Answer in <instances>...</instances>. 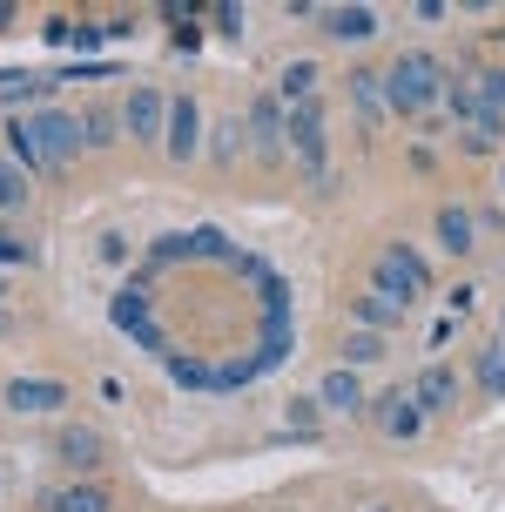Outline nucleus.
Here are the masks:
<instances>
[{
    "instance_id": "1",
    "label": "nucleus",
    "mask_w": 505,
    "mask_h": 512,
    "mask_svg": "<svg viewBox=\"0 0 505 512\" xmlns=\"http://www.w3.org/2000/svg\"><path fill=\"white\" fill-rule=\"evenodd\" d=\"M445 61L438 54H425V48H411V54H398L391 68H384V102H391V115H418L425 122L431 108L445 102Z\"/></svg>"
},
{
    "instance_id": "2",
    "label": "nucleus",
    "mask_w": 505,
    "mask_h": 512,
    "mask_svg": "<svg viewBox=\"0 0 505 512\" xmlns=\"http://www.w3.org/2000/svg\"><path fill=\"white\" fill-rule=\"evenodd\" d=\"M364 290H378L384 304L411 310V304L431 290V270H425V256L411 250V243H391V250L378 256V270H371V283H364Z\"/></svg>"
},
{
    "instance_id": "3",
    "label": "nucleus",
    "mask_w": 505,
    "mask_h": 512,
    "mask_svg": "<svg viewBox=\"0 0 505 512\" xmlns=\"http://www.w3.org/2000/svg\"><path fill=\"white\" fill-rule=\"evenodd\" d=\"M290 155H297L303 182H330V128H324V102H303L290 108Z\"/></svg>"
},
{
    "instance_id": "4",
    "label": "nucleus",
    "mask_w": 505,
    "mask_h": 512,
    "mask_svg": "<svg viewBox=\"0 0 505 512\" xmlns=\"http://www.w3.org/2000/svg\"><path fill=\"white\" fill-rule=\"evenodd\" d=\"M155 256L162 263H236V243H229V230H216V223H196V230H176L155 243Z\"/></svg>"
},
{
    "instance_id": "5",
    "label": "nucleus",
    "mask_w": 505,
    "mask_h": 512,
    "mask_svg": "<svg viewBox=\"0 0 505 512\" xmlns=\"http://www.w3.org/2000/svg\"><path fill=\"white\" fill-rule=\"evenodd\" d=\"M243 135H250V149L277 169L283 155H290V108H283L277 95H256L250 115H243Z\"/></svg>"
},
{
    "instance_id": "6",
    "label": "nucleus",
    "mask_w": 505,
    "mask_h": 512,
    "mask_svg": "<svg viewBox=\"0 0 505 512\" xmlns=\"http://www.w3.org/2000/svg\"><path fill=\"white\" fill-rule=\"evenodd\" d=\"M34 135H41V149H48V169H68L88 142H81V115H68V108H41L34 115Z\"/></svg>"
},
{
    "instance_id": "7",
    "label": "nucleus",
    "mask_w": 505,
    "mask_h": 512,
    "mask_svg": "<svg viewBox=\"0 0 505 512\" xmlns=\"http://www.w3.org/2000/svg\"><path fill=\"white\" fill-rule=\"evenodd\" d=\"M202 149V108L196 95H169V128H162V155L169 162H189Z\"/></svg>"
},
{
    "instance_id": "8",
    "label": "nucleus",
    "mask_w": 505,
    "mask_h": 512,
    "mask_svg": "<svg viewBox=\"0 0 505 512\" xmlns=\"http://www.w3.org/2000/svg\"><path fill=\"white\" fill-rule=\"evenodd\" d=\"M122 128L135 135V142H162V128H169V95H162V88H128Z\"/></svg>"
},
{
    "instance_id": "9",
    "label": "nucleus",
    "mask_w": 505,
    "mask_h": 512,
    "mask_svg": "<svg viewBox=\"0 0 505 512\" xmlns=\"http://www.w3.org/2000/svg\"><path fill=\"white\" fill-rule=\"evenodd\" d=\"M7 411H21V418H48V411L68 405V384L61 378H7Z\"/></svg>"
},
{
    "instance_id": "10",
    "label": "nucleus",
    "mask_w": 505,
    "mask_h": 512,
    "mask_svg": "<svg viewBox=\"0 0 505 512\" xmlns=\"http://www.w3.org/2000/svg\"><path fill=\"white\" fill-rule=\"evenodd\" d=\"M54 459L68 465L75 479H88V472H101V459H108V445H101V432H88V425H68V432L54 438Z\"/></svg>"
},
{
    "instance_id": "11",
    "label": "nucleus",
    "mask_w": 505,
    "mask_h": 512,
    "mask_svg": "<svg viewBox=\"0 0 505 512\" xmlns=\"http://www.w3.org/2000/svg\"><path fill=\"white\" fill-rule=\"evenodd\" d=\"M452 398H458V371H452V364H425V371L411 378V405L425 411V418L452 411Z\"/></svg>"
},
{
    "instance_id": "12",
    "label": "nucleus",
    "mask_w": 505,
    "mask_h": 512,
    "mask_svg": "<svg viewBox=\"0 0 505 512\" xmlns=\"http://www.w3.org/2000/svg\"><path fill=\"white\" fill-rule=\"evenodd\" d=\"M317 405H324L330 418H357V411H364V384H357V371L330 364L324 384H317Z\"/></svg>"
},
{
    "instance_id": "13",
    "label": "nucleus",
    "mask_w": 505,
    "mask_h": 512,
    "mask_svg": "<svg viewBox=\"0 0 505 512\" xmlns=\"http://www.w3.org/2000/svg\"><path fill=\"white\" fill-rule=\"evenodd\" d=\"M108 317H115V324H122L128 337H142V331H149V324H155V317H149V277H128L122 290H115Z\"/></svg>"
},
{
    "instance_id": "14",
    "label": "nucleus",
    "mask_w": 505,
    "mask_h": 512,
    "mask_svg": "<svg viewBox=\"0 0 505 512\" xmlns=\"http://www.w3.org/2000/svg\"><path fill=\"white\" fill-rule=\"evenodd\" d=\"M371 418H378L384 438H418V425H425V411L411 405V391H391V398H378V405H371Z\"/></svg>"
},
{
    "instance_id": "15",
    "label": "nucleus",
    "mask_w": 505,
    "mask_h": 512,
    "mask_svg": "<svg viewBox=\"0 0 505 512\" xmlns=\"http://www.w3.org/2000/svg\"><path fill=\"white\" fill-rule=\"evenodd\" d=\"M7 155H14V169H27V176H48V149L34 135V115H14L7 122Z\"/></svg>"
},
{
    "instance_id": "16",
    "label": "nucleus",
    "mask_w": 505,
    "mask_h": 512,
    "mask_svg": "<svg viewBox=\"0 0 505 512\" xmlns=\"http://www.w3.org/2000/svg\"><path fill=\"white\" fill-rule=\"evenodd\" d=\"M48 512H115V499H108V486H95V479H75V486L48 492Z\"/></svg>"
},
{
    "instance_id": "17",
    "label": "nucleus",
    "mask_w": 505,
    "mask_h": 512,
    "mask_svg": "<svg viewBox=\"0 0 505 512\" xmlns=\"http://www.w3.org/2000/svg\"><path fill=\"white\" fill-rule=\"evenodd\" d=\"M445 102H452V122L458 128H479V115H485L479 75H472V68H465V75H452V81H445Z\"/></svg>"
},
{
    "instance_id": "18",
    "label": "nucleus",
    "mask_w": 505,
    "mask_h": 512,
    "mask_svg": "<svg viewBox=\"0 0 505 512\" xmlns=\"http://www.w3.org/2000/svg\"><path fill=\"white\" fill-rule=\"evenodd\" d=\"M330 41H371L378 34V7H324Z\"/></svg>"
},
{
    "instance_id": "19",
    "label": "nucleus",
    "mask_w": 505,
    "mask_h": 512,
    "mask_svg": "<svg viewBox=\"0 0 505 512\" xmlns=\"http://www.w3.org/2000/svg\"><path fill=\"white\" fill-rule=\"evenodd\" d=\"M351 317H357V331H398V317H404V310L398 304H384V297H378V290H357V297H351Z\"/></svg>"
},
{
    "instance_id": "20",
    "label": "nucleus",
    "mask_w": 505,
    "mask_h": 512,
    "mask_svg": "<svg viewBox=\"0 0 505 512\" xmlns=\"http://www.w3.org/2000/svg\"><path fill=\"white\" fill-rule=\"evenodd\" d=\"M438 243H445L452 256H465L472 243H479V230H472V209H465V203H445V209H438Z\"/></svg>"
},
{
    "instance_id": "21",
    "label": "nucleus",
    "mask_w": 505,
    "mask_h": 512,
    "mask_svg": "<svg viewBox=\"0 0 505 512\" xmlns=\"http://www.w3.org/2000/svg\"><path fill=\"white\" fill-rule=\"evenodd\" d=\"M351 95H357L364 128H378L384 115H391V102H384V75H371V68H357V75H351Z\"/></svg>"
},
{
    "instance_id": "22",
    "label": "nucleus",
    "mask_w": 505,
    "mask_h": 512,
    "mask_svg": "<svg viewBox=\"0 0 505 512\" xmlns=\"http://www.w3.org/2000/svg\"><path fill=\"white\" fill-rule=\"evenodd\" d=\"M277 102L283 108H303V102H317V61H290L277 81Z\"/></svg>"
},
{
    "instance_id": "23",
    "label": "nucleus",
    "mask_w": 505,
    "mask_h": 512,
    "mask_svg": "<svg viewBox=\"0 0 505 512\" xmlns=\"http://www.w3.org/2000/svg\"><path fill=\"white\" fill-rule=\"evenodd\" d=\"M122 135V108H81V142L88 149H108Z\"/></svg>"
},
{
    "instance_id": "24",
    "label": "nucleus",
    "mask_w": 505,
    "mask_h": 512,
    "mask_svg": "<svg viewBox=\"0 0 505 512\" xmlns=\"http://www.w3.org/2000/svg\"><path fill=\"white\" fill-rule=\"evenodd\" d=\"M169 378H176V391H216V364H202V358H182V351H169Z\"/></svg>"
},
{
    "instance_id": "25",
    "label": "nucleus",
    "mask_w": 505,
    "mask_h": 512,
    "mask_svg": "<svg viewBox=\"0 0 505 512\" xmlns=\"http://www.w3.org/2000/svg\"><path fill=\"white\" fill-rule=\"evenodd\" d=\"M472 378H479V391L505 398V337H492V344L479 351V364H472Z\"/></svg>"
},
{
    "instance_id": "26",
    "label": "nucleus",
    "mask_w": 505,
    "mask_h": 512,
    "mask_svg": "<svg viewBox=\"0 0 505 512\" xmlns=\"http://www.w3.org/2000/svg\"><path fill=\"white\" fill-rule=\"evenodd\" d=\"M384 351H391V337H378V331H351V337H344V371H357V364H378Z\"/></svg>"
},
{
    "instance_id": "27",
    "label": "nucleus",
    "mask_w": 505,
    "mask_h": 512,
    "mask_svg": "<svg viewBox=\"0 0 505 512\" xmlns=\"http://www.w3.org/2000/svg\"><path fill=\"white\" fill-rule=\"evenodd\" d=\"M472 75H479L485 108H492V115H505V68H472Z\"/></svg>"
},
{
    "instance_id": "28",
    "label": "nucleus",
    "mask_w": 505,
    "mask_h": 512,
    "mask_svg": "<svg viewBox=\"0 0 505 512\" xmlns=\"http://www.w3.org/2000/svg\"><path fill=\"white\" fill-rule=\"evenodd\" d=\"M27 203V176L14 162H0V209H21Z\"/></svg>"
},
{
    "instance_id": "29",
    "label": "nucleus",
    "mask_w": 505,
    "mask_h": 512,
    "mask_svg": "<svg viewBox=\"0 0 505 512\" xmlns=\"http://www.w3.org/2000/svg\"><path fill=\"white\" fill-rule=\"evenodd\" d=\"M243 142H250V135H243V122H236V115H229V122L216 128V162H236V155H243Z\"/></svg>"
},
{
    "instance_id": "30",
    "label": "nucleus",
    "mask_w": 505,
    "mask_h": 512,
    "mask_svg": "<svg viewBox=\"0 0 505 512\" xmlns=\"http://www.w3.org/2000/svg\"><path fill=\"white\" fill-rule=\"evenodd\" d=\"M317 418H324V405L297 398V405H290V432H297V438H317Z\"/></svg>"
},
{
    "instance_id": "31",
    "label": "nucleus",
    "mask_w": 505,
    "mask_h": 512,
    "mask_svg": "<svg viewBox=\"0 0 505 512\" xmlns=\"http://www.w3.org/2000/svg\"><path fill=\"white\" fill-rule=\"evenodd\" d=\"M216 14V34H243V7L236 0H223V7H209Z\"/></svg>"
},
{
    "instance_id": "32",
    "label": "nucleus",
    "mask_w": 505,
    "mask_h": 512,
    "mask_svg": "<svg viewBox=\"0 0 505 512\" xmlns=\"http://www.w3.org/2000/svg\"><path fill=\"white\" fill-rule=\"evenodd\" d=\"M0 263H27V243H21V236H0Z\"/></svg>"
},
{
    "instance_id": "33",
    "label": "nucleus",
    "mask_w": 505,
    "mask_h": 512,
    "mask_svg": "<svg viewBox=\"0 0 505 512\" xmlns=\"http://www.w3.org/2000/svg\"><path fill=\"white\" fill-rule=\"evenodd\" d=\"M14 14H21V7H14V0H0V34L14 27Z\"/></svg>"
},
{
    "instance_id": "34",
    "label": "nucleus",
    "mask_w": 505,
    "mask_h": 512,
    "mask_svg": "<svg viewBox=\"0 0 505 512\" xmlns=\"http://www.w3.org/2000/svg\"><path fill=\"white\" fill-rule=\"evenodd\" d=\"M499 196H505V169H499Z\"/></svg>"
},
{
    "instance_id": "35",
    "label": "nucleus",
    "mask_w": 505,
    "mask_h": 512,
    "mask_svg": "<svg viewBox=\"0 0 505 512\" xmlns=\"http://www.w3.org/2000/svg\"><path fill=\"white\" fill-rule=\"evenodd\" d=\"M499 337H505V310H499Z\"/></svg>"
},
{
    "instance_id": "36",
    "label": "nucleus",
    "mask_w": 505,
    "mask_h": 512,
    "mask_svg": "<svg viewBox=\"0 0 505 512\" xmlns=\"http://www.w3.org/2000/svg\"><path fill=\"white\" fill-rule=\"evenodd\" d=\"M378 512H391V506H378Z\"/></svg>"
},
{
    "instance_id": "37",
    "label": "nucleus",
    "mask_w": 505,
    "mask_h": 512,
    "mask_svg": "<svg viewBox=\"0 0 505 512\" xmlns=\"http://www.w3.org/2000/svg\"><path fill=\"white\" fill-rule=\"evenodd\" d=\"M0 290H7V283H0Z\"/></svg>"
}]
</instances>
